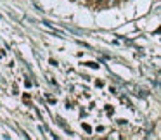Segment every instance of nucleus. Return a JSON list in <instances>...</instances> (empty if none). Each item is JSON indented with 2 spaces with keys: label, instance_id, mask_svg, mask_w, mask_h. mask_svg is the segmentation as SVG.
Instances as JSON below:
<instances>
[{
  "label": "nucleus",
  "instance_id": "1",
  "mask_svg": "<svg viewBox=\"0 0 161 140\" xmlns=\"http://www.w3.org/2000/svg\"><path fill=\"white\" fill-rule=\"evenodd\" d=\"M5 56V52H2V50H0V57H4Z\"/></svg>",
  "mask_w": 161,
  "mask_h": 140
}]
</instances>
